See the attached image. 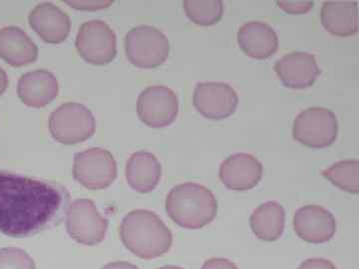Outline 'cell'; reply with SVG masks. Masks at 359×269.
<instances>
[{
	"label": "cell",
	"instance_id": "f546056e",
	"mask_svg": "<svg viewBox=\"0 0 359 269\" xmlns=\"http://www.w3.org/2000/svg\"><path fill=\"white\" fill-rule=\"evenodd\" d=\"M159 269H184V268H179V266L167 265V266H163V268H161Z\"/></svg>",
	"mask_w": 359,
	"mask_h": 269
},
{
	"label": "cell",
	"instance_id": "52a82bcc",
	"mask_svg": "<svg viewBox=\"0 0 359 269\" xmlns=\"http://www.w3.org/2000/svg\"><path fill=\"white\" fill-rule=\"evenodd\" d=\"M66 228L78 244L96 245L106 237L108 221L91 200H75L66 209Z\"/></svg>",
	"mask_w": 359,
	"mask_h": 269
},
{
	"label": "cell",
	"instance_id": "6da1fadb",
	"mask_svg": "<svg viewBox=\"0 0 359 269\" xmlns=\"http://www.w3.org/2000/svg\"><path fill=\"white\" fill-rule=\"evenodd\" d=\"M68 202L69 193L59 184L0 172V233L25 237L52 228Z\"/></svg>",
	"mask_w": 359,
	"mask_h": 269
},
{
	"label": "cell",
	"instance_id": "ffe728a7",
	"mask_svg": "<svg viewBox=\"0 0 359 269\" xmlns=\"http://www.w3.org/2000/svg\"><path fill=\"white\" fill-rule=\"evenodd\" d=\"M125 176L130 186L137 192H152L162 177V166L152 153L139 151L129 158Z\"/></svg>",
	"mask_w": 359,
	"mask_h": 269
},
{
	"label": "cell",
	"instance_id": "9a60e30c",
	"mask_svg": "<svg viewBox=\"0 0 359 269\" xmlns=\"http://www.w3.org/2000/svg\"><path fill=\"white\" fill-rule=\"evenodd\" d=\"M30 27L40 39L51 44L62 43L69 35V16L50 2H43L35 6L29 14Z\"/></svg>",
	"mask_w": 359,
	"mask_h": 269
},
{
	"label": "cell",
	"instance_id": "30bf717a",
	"mask_svg": "<svg viewBox=\"0 0 359 269\" xmlns=\"http://www.w3.org/2000/svg\"><path fill=\"white\" fill-rule=\"evenodd\" d=\"M137 112L141 121L152 128L169 126L179 113L178 96L166 86L147 87L137 101Z\"/></svg>",
	"mask_w": 359,
	"mask_h": 269
},
{
	"label": "cell",
	"instance_id": "83f0119b",
	"mask_svg": "<svg viewBox=\"0 0 359 269\" xmlns=\"http://www.w3.org/2000/svg\"><path fill=\"white\" fill-rule=\"evenodd\" d=\"M102 269H139L134 264L126 263V261H117L104 266Z\"/></svg>",
	"mask_w": 359,
	"mask_h": 269
},
{
	"label": "cell",
	"instance_id": "9c48e42d",
	"mask_svg": "<svg viewBox=\"0 0 359 269\" xmlns=\"http://www.w3.org/2000/svg\"><path fill=\"white\" fill-rule=\"evenodd\" d=\"M75 45L78 53L90 64H108L117 54L115 32L102 20L83 23L77 33Z\"/></svg>",
	"mask_w": 359,
	"mask_h": 269
},
{
	"label": "cell",
	"instance_id": "7402d4cb",
	"mask_svg": "<svg viewBox=\"0 0 359 269\" xmlns=\"http://www.w3.org/2000/svg\"><path fill=\"white\" fill-rule=\"evenodd\" d=\"M323 176L344 192L359 193V162L340 160L323 172Z\"/></svg>",
	"mask_w": 359,
	"mask_h": 269
},
{
	"label": "cell",
	"instance_id": "ba28073f",
	"mask_svg": "<svg viewBox=\"0 0 359 269\" xmlns=\"http://www.w3.org/2000/svg\"><path fill=\"white\" fill-rule=\"evenodd\" d=\"M73 176L89 190H104L117 178V164L109 151L88 149L75 155Z\"/></svg>",
	"mask_w": 359,
	"mask_h": 269
},
{
	"label": "cell",
	"instance_id": "7c38bea8",
	"mask_svg": "<svg viewBox=\"0 0 359 269\" xmlns=\"http://www.w3.org/2000/svg\"><path fill=\"white\" fill-rule=\"evenodd\" d=\"M294 230L297 237L309 244L330 242L337 233L334 214L320 205H304L295 212Z\"/></svg>",
	"mask_w": 359,
	"mask_h": 269
},
{
	"label": "cell",
	"instance_id": "ac0fdd59",
	"mask_svg": "<svg viewBox=\"0 0 359 269\" xmlns=\"http://www.w3.org/2000/svg\"><path fill=\"white\" fill-rule=\"evenodd\" d=\"M323 27L337 36H351L358 32L356 0H327L320 11Z\"/></svg>",
	"mask_w": 359,
	"mask_h": 269
},
{
	"label": "cell",
	"instance_id": "3957f363",
	"mask_svg": "<svg viewBox=\"0 0 359 269\" xmlns=\"http://www.w3.org/2000/svg\"><path fill=\"white\" fill-rule=\"evenodd\" d=\"M169 218L187 230H200L211 223L218 212L214 193L205 186L184 183L174 186L166 198Z\"/></svg>",
	"mask_w": 359,
	"mask_h": 269
},
{
	"label": "cell",
	"instance_id": "2e32d148",
	"mask_svg": "<svg viewBox=\"0 0 359 269\" xmlns=\"http://www.w3.org/2000/svg\"><path fill=\"white\" fill-rule=\"evenodd\" d=\"M58 91L57 79L47 70L25 73L18 81V96L29 107L41 108L48 105L57 97Z\"/></svg>",
	"mask_w": 359,
	"mask_h": 269
},
{
	"label": "cell",
	"instance_id": "4fadbf2b",
	"mask_svg": "<svg viewBox=\"0 0 359 269\" xmlns=\"http://www.w3.org/2000/svg\"><path fill=\"white\" fill-rule=\"evenodd\" d=\"M264 167L255 156L237 153L226 158L219 167V179L229 190L249 191L261 181Z\"/></svg>",
	"mask_w": 359,
	"mask_h": 269
},
{
	"label": "cell",
	"instance_id": "8fae6325",
	"mask_svg": "<svg viewBox=\"0 0 359 269\" xmlns=\"http://www.w3.org/2000/svg\"><path fill=\"white\" fill-rule=\"evenodd\" d=\"M193 103L208 119L222 120L235 113L238 97L236 90L224 82H201L196 85Z\"/></svg>",
	"mask_w": 359,
	"mask_h": 269
},
{
	"label": "cell",
	"instance_id": "e0dca14e",
	"mask_svg": "<svg viewBox=\"0 0 359 269\" xmlns=\"http://www.w3.org/2000/svg\"><path fill=\"white\" fill-rule=\"evenodd\" d=\"M238 43L248 56L263 60L278 50V37L268 23L250 21L238 29Z\"/></svg>",
	"mask_w": 359,
	"mask_h": 269
},
{
	"label": "cell",
	"instance_id": "603a6c76",
	"mask_svg": "<svg viewBox=\"0 0 359 269\" xmlns=\"http://www.w3.org/2000/svg\"><path fill=\"white\" fill-rule=\"evenodd\" d=\"M184 9L189 20L195 25L210 26L221 20L224 4L221 0H186Z\"/></svg>",
	"mask_w": 359,
	"mask_h": 269
},
{
	"label": "cell",
	"instance_id": "5b68a950",
	"mask_svg": "<svg viewBox=\"0 0 359 269\" xmlns=\"http://www.w3.org/2000/svg\"><path fill=\"white\" fill-rule=\"evenodd\" d=\"M95 118L91 111L79 103H65L53 111L49 118V130L59 143L74 145L93 136Z\"/></svg>",
	"mask_w": 359,
	"mask_h": 269
},
{
	"label": "cell",
	"instance_id": "7a4b0ae2",
	"mask_svg": "<svg viewBox=\"0 0 359 269\" xmlns=\"http://www.w3.org/2000/svg\"><path fill=\"white\" fill-rule=\"evenodd\" d=\"M123 244L135 256L154 259L171 249L173 235L155 212L136 209L123 219L120 226Z\"/></svg>",
	"mask_w": 359,
	"mask_h": 269
},
{
	"label": "cell",
	"instance_id": "4316f807",
	"mask_svg": "<svg viewBox=\"0 0 359 269\" xmlns=\"http://www.w3.org/2000/svg\"><path fill=\"white\" fill-rule=\"evenodd\" d=\"M202 269H238L235 263L226 258H211L205 261Z\"/></svg>",
	"mask_w": 359,
	"mask_h": 269
},
{
	"label": "cell",
	"instance_id": "f1b7e54d",
	"mask_svg": "<svg viewBox=\"0 0 359 269\" xmlns=\"http://www.w3.org/2000/svg\"><path fill=\"white\" fill-rule=\"evenodd\" d=\"M8 83V77H7L6 71L0 67V96L6 92Z\"/></svg>",
	"mask_w": 359,
	"mask_h": 269
},
{
	"label": "cell",
	"instance_id": "cb8c5ba5",
	"mask_svg": "<svg viewBox=\"0 0 359 269\" xmlns=\"http://www.w3.org/2000/svg\"><path fill=\"white\" fill-rule=\"evenodd\" d=\"M0 269H36V266L25 250L6 247L0 249Z\"/></svg>",
	"mask_w": 359,
	"mask_h": 269
},
{
	"label": "cell",
	"instance_id": "44dd1931",
	"mask_svg": "<svg viewBox=\"0 0 359 269\" xmlns=\"http://www.w3.org/2000/svg\"><path fill=\"white\" fill-rule=\"evenodd\" d=\"M285 221V209L275 200H269L257 207L250 219L254 235L266 242H275L282 237Z\"/></svg>",
	"mask_w": 359,
	"mask_h": 269
},
{
	"label": "cell",
	"instance_id": "8992f818",
	"mask_svg": "<svg viewBox=\"0 0 359 269\" xmlns=\"http://www.w3.org/2000/svg\"><path fill=\"white\" fill-rule=\"evenodd\" d=\"M339 134V123L332 111L323 107H311L302 111L295 118L292 136L306 147L327 148L334 144Z\"/></svg>",
	"mask_w": 359,
	"mask_h": 269
},
{
	"label": "cell",
	"instance_id": "d6986e66",
	"mask_svg": "<svg viewBox=\"0 0 359 269\" xmlns=\"http://www.w3.org/2000/svg\"><path fill=\"white\" fill-rule=\"evenodd\" d=\"M39 57V48L27 33L18 26L0 29V58L20 67L32 64Z\"/></svg>",
	"mask_w": 359,
	"mask_h": 269
},
{
	"label": "cell",
	"instance_id": "5bb4252c",
	"mask_svg": "<svg viewBox=\"0 0 359 269\" xmlns=\"http://www.w3.org/2000/svg\"><path fill=\"white\" fill-rule=\"evenodd\" d=\"M275 71L285 87L304 89L311 87L320 76V69L313 54L292 52L276 61Z\"/></svg>",
	"mask_w": 359,
	"mask_h": 269
},
{
	"label": "cell",
	"instance_id": "d4e9b609",
	"mask_svg": "<svg viewBox=\"0 0 359 269\" xmlns=\"http://www.w3.org/2000/svg\"><path fill=\"white\" fill-rule=\"evenodd\" d=\"M278 4L283 11L294 14L308 13L313 6V1H278Z\"/></svg>",
	"mask_w": 359,
	"mask_h": 269
},
{
	"label": "cell",
	"instance_id": "484cf974",
	"mask_svg": "<svg viewBox=\"0 0 359 269\" xmlns=\"http://www.w3.org/2000/svg\"><path fill=\"white\" fill-rule=\"evenodd\" d=\"M299 269H337L332 261L325 258H309L304 261Z\"/></svg>",
	"mask_w": 359,
	"mask_h": 269
},
{
	"label": "cell",
	"instance_id": "277c9868",
	"mask_svg": "<svg viewBox=\"0 0 359 269\" xmlns=\"http://www.w3.org/2000/svg\"><path fill=\"white\" fill-rule=\"evenodd\" d=\"M125 52L130 62L136 67H158L169 56V40L154 26H136L125 37Z\"/></svg>",
	"mask_w": 359,
	"mask_h": 269
}]
</instances>
